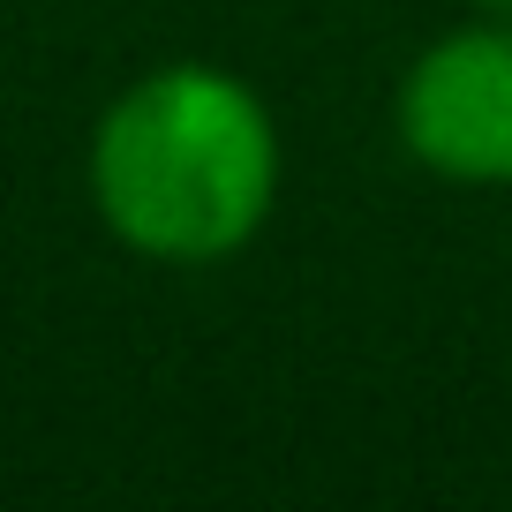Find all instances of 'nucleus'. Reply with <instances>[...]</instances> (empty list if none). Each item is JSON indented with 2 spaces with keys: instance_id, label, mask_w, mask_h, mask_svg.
Listing matches in <instances>:
<instances>
[{
  "instance_id": "nucleus-2",
  "label": "nucleus",
  "mask_w": 512,
  "mask_h": 512,
  "mask_svg": "<svg viewBox=\"0 0 512 512\" xmlns=\"http://www.w3.org/2000/svg\"><path fill=\"white\" fill-rule=\"evenodd\" d=\"M400 136L430 174L467 189L512 181V23H475L422 46L400 83Z\"/></svg>"
},
{
  "instance_id": "nucleus-1",
  "label": "nucleus",
  "mask_w": 512,
  "mask_h": 512,
  "mask_svg": "<svg viewBox=\"0 0 512 512\" xmlns=\"http://www.w3.org/2000/svg\"><path fill=\"white\" fill-rule=\"evenodd\" d=\"M98 219L136 256L219 264L249 249L279 196V128L241 76L204 61L151 68L91 136Z\"/></svg>"
},
{
  "instance_id": "nucleus-3",
  "label": "nucleus",
  "mask_w": 512,
  "mask_h": 512,
  "mask_svg": "<svg viewBox=\"0 0 512 512\" xmlns=\"http://www.w3.org/2000/svg\"><path fill=\"white\" fill-rule=\"evenodd\" d=\"M482 16H497V23H512V0H475Z\"/></svg>"
}]
</instances>
